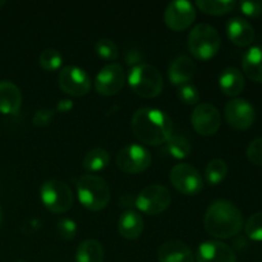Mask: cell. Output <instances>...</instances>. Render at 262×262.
<instances>
[{
	"label": "cell",
	"instance_id": "6da1fadb",
	"mask_svg": "<svg viewBox=\"0 0 262 262\" xmlns=\"http://www.w3.org/2000/svg\"><path fill=\"white\" fill-rule=\"evenodd\" d=\"M130 128L141 142L150 146L164 145L173 136V122L170 117L154 107H141L136 110Z\"/></svg>",
	"mask_w": 262,
	"mask_h": 262
},
{
	"label": "cell",
	"instance_id": "7a4b0ae2",
	"mask_svg": "<svg viewBox=\"0 0 262 262\" xmlns=\"http://www.w3.org/2000/svg\"><path fill=\"white\" fill-rule=\"evenodd\" d=\"M204 224L209 235L217 239H228L239 234L243 228V215L233 202L217 200L207 209Z\"/></svg>",
	"mask_w": 262,
	"mask_h": 262
},
{
	"label": "cell",
	"instance_id": "3957f363",
	"mask_svg": "<svg viewBox=\"0 0 262 262\" xmlns=\"http://www.w3.org/2000/svg\"><path fill=\"white\" fill-rule=\"evenodd\" d=\"M77 196L84 209L100 211L109 204L110 188L101 177L86 174L82 176L77 183Z\"/></svg>",
	"mask_w": 262,
	"mask_h": 262
},
{
	"label": "cell",
	"instance_id": "277c9868",
	"mask_svg": "<svg viewBox=\"0 0 262 262\" xmlns=\"http://www.w3.org/2000/svg\"><path fill=\"white\" fill-rule=\"evenodd\" d=\"M222 40L216 28L206 23L194 26L188 35V49L199 60H209L220 50Z\"/></svg>",
	"mask_w": 262,
	"mask_h": 262
},
{
	"label": "cell",
	"instance_id": "5b68a950",
	"mask_svg": "<svg viewBox=\"0 0 262 262\" xmlns=\"http://www.w3.org/2000/svg\"><path fill=\"white\" fill-rule=\"evenodd\" d=\"M128 83L136 95L145 99H154L163 91L164 82L160 72L150 64H140L130 69Z\"/></svg>",
	"mask_w": 262,
	"mask_h": 262
},
{
	"label": "cell",
	"instance_id": "8992f818",
	"mask_svg": "<svg viewBox=\"0 0 262 262\" xmlns=\"http://www.w3.org/2000/svg\"><path fill=\"white\" fill-rule=\"evenodd\" d=\"M43 206L54 214H64L73 206V193L69 186L58 179L46 181L40 188Z\"/></svg>",
	"mask_w": 262,
	"mask_h": 262
},
{
	"label": "cell",
	"instance_id": "52a82bcc",
	"mask_svg": "<svg viewBox=\"0 0 262 262\" xmlns=\"http://www.w3.org/2000/svg\"><path fill=\"white\" fill-rule=\"evenodd\" d=\"M171 204L169 189L159 184L145 187L136 197V207L146 215H159L165 211Z\"/></svg>",
	"mask_w": 262,
	"mask_h": 262
},
{
	"label": "cell",
	"instance_id": "ba28073f",
	"mask_svg": "<svg viewBox=\"0 0 262 262\" xmlns=\"http://www.w3.org/2000/svg\"><path fill=\"white\" fill-rule=\"evenodd\" d=\"M169 179L171 186L186 196H196L204 189L201 174L189 164H177L170 170Z\"/></svg>",
	"mask_w": 262,
	"mask_h": 262
},
{
	"label": "cell",
	"instance_id": "9c48e42d",
	"mask_svg": "<svg viewBox=\"0 0 262 262\" xmlns=\"http://www.w3.org/2000/svg\"><path fill=\"white\" fill-rule=\"evenodd\" d=\"M152 161V156L147 148L141 145H129L119 151L117 165L127 174H138L147 170Z\"/></svg>",
	"mask_w": 262,
	"mask_h": 262
},
{
	"label": "cell",
	"instance_id": "30bf717a",
	"mask_svg": "<svg viewBox=\"0 0 262 262\" xmlns=\"http://www.w3.org/2000/svg\"><path fill=\"white\" fill-rule=\"evenodd\" d=\"M59 87L69 96L81 97L89 94L91 89V79L89 74L78 67H64L59 72Z\"/></svg>",
	"mask_w": 262,
	"mask_h": 262
},
{
	"label": "cell",
	"instance_id": "8fae6325",
	"mask_svg": "<svg viewBox=\"0 0 262 262\" xmlns=\"http://www.w3.org/2000/svg\"><path fill=\"white\" fill-rule=\"evenodd\" d=\"M191 123L193 129L199 135L207 137L215 135L219 130L222 124V115L214 105L202 102L194 107L191 115Z\"/></svg>",
	"mask_w": 262,
	"mask_h": 262
},
{
	"label": "cell",
	"instance_id": "7c38bea8",
	"mask_svg": "<svg viewBox=\"0 0 262 262\" xmlns=\"http://www.w3.org/2000/svg\"><path fill=\"white\" fill-rule=\"evenodd\" d=\"M224 114L228 124L238 130H245L252 127L256 119L255 107L245 99H233L228 101Z\"/></svg>",
	"mask_w": 262,
	"mask_h": 262
},
{
	"label": "cell",
	"instance_id": "4fadbf2b",
	"mask_svg": "<svg viewBox=\"0 0 262 262\" xmlns=\"http://www.w3.org/2000/svg\"><path fill=\"white\" fill-rule=\"evenodd\" d=\"M196 19V10L192 3L178 0L169 3L164 13V20L170 30L184 31Z\"/></svg>",
	"mask_w": 262,
	"mask_h": 262
},
{
	"label": "cell",
	"instance_id": "5bb4252c",
	"mask_svg": "<svg viewBox=\"0 0 262 262\" xmlns=\"http://www.w3.org/2000/svg\"><path fill=\"white\" fill-rule=\"evenodd\" d=\"M125 74L119 64H107L97 73L95 89L102 96H113L123 89Z\"/></svg>",
	"mask_w": 262,
	"mask_h": 262
},
{
	"label": "cell",
	"instance_id": "9a60e30c",
	"mask_svg": "<svg viewBox=\"0 0 262 262\" xmlns=\"http://www.w3.org/2000/svg\"><path fill=\"white\" fill-rule=\"evenodd\" d=\"M197 262H237L232 248L220 241H207L197 250Z\"/></svg>",
	"mask_w": 262,
	"mask_h": 262
},
{
	"label": "cell",
	"instance_id": "2e32d148",
	"mask_svg": "<svg viewBox=\"0 0 262 262\" xmlns=\"http://www.w3.org/2000/svg\"><path fill=\"white\" fill-rule=\"evenodd\" d=\"M227 35L235 46L245 48L253 42L256 32L248 20L235 17L229 19V22L227 23Z\"/></svg>",
	"mask_w": 262,
	"mask_h": 262
},
{
	"label": "cell",
	"instance_id": "e0dca14e",
	"mask_svg": "<svg viewBox=\"0 0 262 262\" xmlns=\"http://www.w3.org/2000/svg\"><path fill=\"white\" fill-rule=\"evenodd\" d=\"M159 262H194L192 250L181 241H168L158 251Z\"/></svg>",
	"mask_w": 262,
	"mask_h": 262
},
{
	"label": "cell",
	"instance_id": "ac0fdd59",
	"mask_svg": "<svg viewBox=\"0 0 262 262\" xmlns=\"http://www.w3.org/2000/svg\"><path fill=\"white\" fill-rule=\"evenodd\" d=\"M22 106V94L18 86L10 81H0V113L14 115Z\"/></svg>",
	"mask_w": 262,
	"mask_h": 262
},
{
	"label": "cell",
	"instance_id": "d6986e66",
	"mask_svg": "<svg viewBox=\"0 0 262 262\" xmlns=\"http://www.w3.org/2000/svg\"><path fill=\"white\" fill-rule=\"evenodd\" d=\"M194 73H196V64L186 55L177 58L170 64L168 71L169 81L176 86H183L188 83L194 77Z\"/></svg>",
	"mask_w": 262,
	"mask_h": 262
},
{
	"label": "cell",
	"instance_id": "ffe728a7",
	"mask_svg": "<svg viewBox=\"0 0 262 262\" xmlns=\"http://www.w3.org/2000/svg\"><path fill=\"white\" fill-rule=\"evenodd\" d=\"M219 86L223 94L227 96H238L245 90L246 81L242 72L234 67L225 68L219 77Z\"/></svg>",
	"mask_w": 262,
	"mask_h": 262
},
{
	"label": "cell",
	"instance_id": "44dd1931",
	"mask_svg": "<svg viewBox=\"0 0 262 262\" xmlns=\"http://www.w3.org/2000/svg\"><path fill=\"white\" fill-rule=\"evenodd\" d=\"M118 230L120 235L125 239H137L143 232V219L138 212L128 210L122 216L119 217L118 222Z\"/></svg>",
	"mask_w": 262,
	"mask_h": 262
},
{
	"label": "cell",
	"instance_id": "7402d4cb",
	"mask_svg": "<svg viewBox=\"0 0 262 262\" xmlns=\"http://www.w3.org/2000/svg\"><path fill=\"white\" fill-rule=\"evenodd\" d=\"M242 68L251 81L262 83V46H253L246 51L242 59Z\"/></svg>",
	"mask_w": 262,
	"mask_h": 262
},
{
	"label": "cell",
	"instance_id": "603a6c76",
	"mask_svg": "<svg viewBox=\"0 0 262 262\" xmlns=\"http://www.w3.org/2000/svg\"><path fill=\"white\" fill-rule=\"evenodd\" d=\"M104 248L99 241L86 239L76 251V262H102Z\"/></svg>",
	"mask_w": 262,
	"mask_h": 262
},
{
	"label": "cell",
	"instance_id": "cb8c5ba5",
	"mask_svg": "<svg viewBox=\"0 0 262 262\" xmlns=\"http://www.w3.org/2000/svg\"><path fill=\"white\" fill-rule=\"evenodd\" d=\"M110 155L105 148H94L89 151L83 159V168L90 173H96L101 171L109 165Z\"/></svg>",
	"mask_w": 262,
	"mask_h": 262
},
{
	"label": "cell",
	"instance_id": "d4e9b609",
	"mask_svg": "<svg viewBox=\"0 0 262 262\" xmlns=\"http://www.w3.org/2000/svg\"><path fill=\"white\" fill-rule=\"evenodd\" d=\"M196 7L206 14L224 15L234 9L235 2L233 0H199L196 2Z\"/></svg>",
	"mask_w": 262,
	"mask_h": 262
},
{
	"label": "cell",
	"instance_id": "484cf974",
	"mask_svg": "<svg viewBox=\"0 0 262 262\" xmlns=\"http://www.w3.org/2000/svg\"><path fill=\"white\" fill-rule=\"evenodd\" d=\"M228 174V165L222 159H214L207 164L205 169V178L210 186H216L222 183Z\"/></svg>",
	"mask_w": 262,
	"mask_h": 262
},
{
	"label": "cell",
	"instance_id": "4316f807",
	"mask_svg": "<svg viewBox=\"0 0 262 262\" xmlns=\"http://www.w3.org/2000/svg\"><path fill=\"white\" fill-rule=\"evenodd\" d=\"M166 150L173 158L186 159L191 154V143L183 136L173 135L166 142Z\"/></svg>",
	"mask_w": 262,
	"mask_h": 262
},
{
	"label": "cell",
	"instance_id": "83f0119b",
	"mask_svg": "<svg viewBox=\"0 0 262 262\" xmlns=\"http://www.w3.org/2000/svg\"><path fill=\"white\" fill-rule=\"evenodd\" d=\"M38 63H40L41 68L45 69V71L54 72L60 68L63 58H61L60 53L55 49H45L38 55Z\"/></svg>",
	"mask_w": 262,
	"mask_h": 262
},
{
	"label": "cell",
	"instance_id": "f1b7e54d",
	"mask_svg": "<svg viewBox=\"0 0 262 262\" xmlns=\"http://www.w3.org/2000/svg\"><path fill=\"white\" fill-rule=\"evenodd\" d=\"M246 235L256 242H262V211L251 215L245 225Z\"/></svg>",
	"mask_w": 262,
	"mask_h": 262
},
{
	"label": "cell",
	"instance_id": "f546056e",
	"mask_svg": "<svg viewBox=\"0 0 262 262\" xmlns=\"http://www.w3.org/2000/svg\"><path fill=\"white\" fill-rule=\"evenodd\" d=\"M96 54L105 60H114L117 59L119 51H118L117 45L112 40L101 38L96 43Z\"/></svg>",
	"mask_w": 262,
	"mask_h": 262
},
{
	"label": "cell",
	"instance_id": "4dcf8cb0",
	"mask_svg": "<svg viewBox=\"0 0 262 262\" xmlns=\"http://www.w3.org/2000/svg\"><path fill=\"white\" fill-rule=\"evenodd\" d=\"M178 97L183 104L186 105H196L200 100L199 90L193 84H183L178 90Z\"/></svg>",
	"mask_w": 262,
	"mask_h": 262
},
{
	"label": "cell",
	"instance_id": "1f68e13d",
	"mask_svg": "<svg viewBox=\"0 0 262 262\" xmlns=\"http://www.w3.org/2000/svg\"><path fill=\"white\" fill-rule=\"evenodd\" d=\"M59 237L64 241H72L77 235V224L72 219L63 217L58 222Z\"/></svg>",
	"mask_w": 262,
	"mask_h": 262
},
{
	"label": "cell",
	"instance_id": "d6a6232c",
	"mask_svg": "<svg viewBox=\"0 0 262 262\" xmlns=\"http://www.w3.org/2000/svg\"><path fill=\"white\" fill-rule=\"evenodd\" d=\"M247 159L253 165L262 166V137L256 138L248 145Z\"/></svg>",
	"mask_w": 262,
	"mask_h": 262
},
{
	"label": "cell",
	"instance_id": "836d02e7",
	"mask_svg": "<svg viewBox=\"0 0 262 262\" xmlns=\"http://www.w3.org/2000/svg\"><path fill=\"white\" fill-rule=\"evenodd\" d=\"M241 12L250 18H257L262 14V3L258 0H247V2L239 3Z\"/></svg>",
	"mask_w": 262,
	"mask_h": 262
},
{
	"label": "cell",
	"instance_id": "e575fe53",
	"mask_svg": "<svg viewBox=\"0 0 262 262\" xmlns=\"http://www.w3.org/2000/svg\"><path fill=\"white\" fill-rule=\"evenodd\" d=\"M53 118H54V110L43 107V109L37 110V112L33 114L32 122L36 127L42 128V127H48V125L51 123V120H53Z\"/></svg>",
	"mask_w": 262,
	"mask_h": 262
},
{
	"label": "cell",
	"instance_id": "d590c367",
	"mask_svg": "<svg viewBox=\"0 0 262 262\" xmlns=\"http://www.w3.org/2000/svg\"><path fill=\"white\" fill-rule=\"evenodd\" d=\"M142 59V53H141L140 50H137V49H130V50H128L127 54H125V63H127L128 66H140V64H142L141 63Z\"/></svg>",
	"mask_w": 262,
	"mask_h": 262
},
{
	"label": "cell",
	"instance_id": "8d00e7d4",
	"mask_svg": "<svg viewBox=\"0 0 262 262\" xmlns=\"http://www.w3.org/2000/svg\"><path fill=\"white\" fill-rule=\"evenodd\" d=\"M56 109H58V112L60 113H68L71 112L72 109H73V101L72 100H60L58 104V106H56Z\"/></svg>",
	"mask_w": 262,
	"mask_h": 262
},
{
	"label": "cell",
	"instance_id": "74e56055",
	"mask_svg": "<svg viewBox=\"0 0 262 262\" xmlns=\"http://www.w3.org/2000/svg\"><path fill=\"white\" fill-rule=\"evenodd\" d=\"M132 202H135V205H136V199L133 200L130 194H124V196H123L122 199L119 200V204H120V206H122V207L129 206V205L132 204Z\"/></svg>",
	"mask_w": 262,
	"mask_h": 262
},
{
	"label": "cell",
	"instance_id": "f35d334b",
	"mask_svg": "<svg viewBox=\"0 0 262 262\" xmlns=\"http://www.w3.org/2000/svg\"><path fill=\"white\" fill-rule=\"evenodd\" d=\"M3 222V211H2V207H0V225H2Z\"/></svg>",
	"mask_w": 262,
	"mask_h": 262
},
{
	"label": "cell",
	"instance_id": "ab89813d",
	"mask_svg": "<svg viewBox=\"0 0 262 262\" xmlns=\"http://www.w3.org/2000/svg\"><path fill=\"white\" fill-rule=\"evenodd\" d=\"M5 5V2H3V0H0V8H3Z\"/></svg>",
	"mask_w": 262,
	"mask_h": 262
},
{
	"label": "cell",
	"instance_id": "60d3db41",
	"mask_svg": "<svg viewBox=\"0 0 262 262\" xmlns=\"http://www.w3.org/2000/svg\"><path fill=\"white\" fill-rule=\"evenodd\" d=\"M17 262H25V261H17Z\"/></svg>",
	"mask_w": 262,
	"mask_h": 262
}]
</instances>
